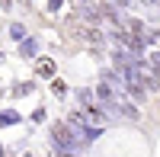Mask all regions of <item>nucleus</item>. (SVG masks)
<instances>
[{
    "instance_id": "obj_1",
    "label": "nucleus",
    "mask_w": 160,
    "mask_h": 157,
    "mask_svg": "<svg viewBox=\"0 0 160 157\" xmlns=\"http://www.w3.org/2000/svg\"><path fill=\"white\" fill-rule=\"evenodd\" d=\"M51 141H55L58 151H74V154L80 151V144H83V141L74 135V128L68 122H55V125H51Z\"/></svg>"
},
{
    "instance_id": "obj_2",
    "label": "nucleus",
    "mask_w": 160,
    "mask_h": 157,
    "mask_svg": "<svg viewBox=\"0 0 160 157\" xmlns=\"http://www.w3.org/2000/svg\"><path fill=\"white\" fill-rule=\"evenodd\" d=\"M68 125L74 128V135H77L80 141H83V144L96 141V138H99V128H102V125H93V122H87L80 112H74V115H71V119H68Z\"/></svg>"
},
{
    "instance_id": "obj_3",
    "label": "nucleus",
    "mask_w": 160,
    "mask_h": 157,
    "mask_svg": "<svg viewBox=\"0 0 160 157\" xmlns=\"http://www.w3.org/2000/svg\"><path fill=\"white\" fill-rule=\"evenodd\" d=\"M80 115H83L87 122H93V125H102V122H106L102 109H96V106H83V112H80Z\"/></svg>"
},
{
    "instance_id": "obj_4",
    "label": "nucleus",
    "mask_w": 160,
    "mask_h": 157,
    "mask_svg": "<svg viewBox=\"0 0 160 157\" xmlns=\"http://www.w3.org/2000/svg\"><path fill=\"white\" fill-rule=\"evenodd\" d=\"M80 13H83V19H90V23L99 19V10L93 7V3H87V0H80Z\"/></svg>"
},
{
    "instance_id": "obj_5",
    "label": "nucleus",
    "mask_w": 160,
    "mask_h": 157,
    "mask_svg": "<svg viewBox=\"0 0 160 157\" xmlns=\"http://www.w3.org/2000/svg\"><path fill=\"white\" fill-rule=\"evenodd\" d=\"M118 112H122V115H125V119H131V122H135V119H138V115H141V112H138L135 106H131V103H122V106H118Z\"/></svg>"
},
{
    "instance_id": "obj_6",
    "label": "nucleus",
    "mask_w": 160,
    "mask_h": 157,
    "mask_svg": "<svg viewBox=\"0 0 160 157\" xmlns=\"http://www.w3.org/2000/svg\"><path fill=\"white\" fill-rule=\"evenodd\" d=\"M128 32L138 35V38H144V23H141V19H131V23H128Z\"/></svg>"
},
{
    "instance_id": "obj_7",
    "label": "nucleus",
    "mask_w": 160,
    "mask_h": 157,
    "mask_svg": "<svg viewBox=\"0 0 160 157\" xmlns=\"http://www.w3.org/2000/svg\"><path fill=\"white\" fill-rule=\"evenodd\" d=\"M87 38H90V45H102V32L99 29H87Z\"/></svg>"
},
{
    "instance_id": "obj_8",
    "label": "nucleus",
    "mask_w": 160,
    "mask_h": 157,
    "mask_svg": "<svg viewBox=\"0 0 160 157\" xmlns=\"http://www.w3.org/2000/svg\"><path fill=\"white\" fill-rule=\"evenodd\" d=\"M38 74H42V77H51V74H55V64H51V61H42V64H38Z\"/></svg>"
},
{
    "instance_id": "obj_9",
    "label": "nucleus",
    "mask_w": 160,
    "mask_h": 157,
    "mask_svg": "<svg viewBox=\"0 0 160 157\" xmlns=\"http://www.w3.org/2000/svg\"><path fill=\"white\" fill-rule=\"evenodd\" d=\"M51 90H55V96H64V93H68V84H64V80H55Z\"/></svg>"
},
{
    "instance_id": "obj_10",
    "label": "nucleus",
    "mask_w": 160,
    "mask_h": 157,
    "mask_svg": "<svg viewBox=\"0 0 160 157\" xmlns=\"http://www.w3.org/2000/svg\"><path fill=\"white\" fill-rule=\"evenodd\" d=\"M13 122H19V115H16V112H7V115H0V125H13Z\"/></svg>"
},
{
    "instance_id": "obj_11",
    "label": "nucleus",
    "mask_w": 160,
    "mask_h": 157,
    "mask_svg": "<svg viewBox=\"0 0 160 157\" xmlns=\"http://www.w3.org/2000/svg\"><path fill=\"white\" fill-rule=\"evenodd\" d=\"M10 35L16 38V42H22V26H19V23H13V26H10Z\"/></svg>"
},
{
    "instance_id": "obj_12",
    "label": "nucleus",
    "mask_w": 160,
    "mask_h": 157,
    "mask_svg": "<svg viewBox=\"0 0 160 157\" xmlns=\"http://www.w3.org/2000/svg\"><path fill=\"white\" fill-rule=\"evenodd\" d=\"M102 13H106V19H112V23L118 26V13H115V10H112L109 3H106V7H102Z\"/></svg>"
},
{
    "instance_id": "obj_13",
    "label": "nucleus",
    "mask_w": 160,
    "mask_h": 157,
    "mask_svg": "<svg viewBox=\"0 0 160 157\" xmlns=\"http://www.w3.org/2000/svg\"><path fill=\"white\" fill-rule=\"evenodd\" d=\"M144 42H151V45H160V29L148 32V35H144Z\"/></svg>"
},
{
    "instance_id": "obj_14",
    "label": "nucleus",
    "mask_w": 160,
    "mask_h": 157,
    "mask_svg": "<svg viewBox=\"0 0 160 157\" xmlns=\"http://www.w3.org/2000/svg\"><path fill=\"white\" fill-rule=\"evenodd\" d=\"M77 96H80V103H83V106H90V103H93V93H90V90H80Z\"/></svg>"
},
{
    "instance_id": "obj_15",
    "label": "nucleus",
    "mask_w": 160,
    "mask_h": 157,
    "mask_svg": "<svg viewBox=\"0 0 160 157\" xmlns=\"http://www.w3.org/2000/svg\"><path fill=\"white\" fill-rule=\"evenodd\" d=\"M151 68L160 74V51H154V55H151Z\"/></svg>"
},
{
    "instance_id": "obj_16",
    "label": "nucleus",
    "mask_w": 160,
    "mask_h": 157,
    "mask_svg": "<svg viewBox=\"0 0 160 157\" xmlns=\"http://www.w3.org/2000/svg\"><path fill=\"white\" fill-rule=\"evenodd\" d=\"M22 55H35V42H22Z\"/></svg>"
},
{
    "instance_id": "obj_17",
    "label": "nucleus",
    "mask_w": 160,
    "mask_h": 157,
    "mask_svg": "<svg viewBox=\"0 0 160 157\" xmlns=\"http://www.w3.org/2000/svg\"><path fill=\"white\" fill-rule=\"evenodd\" d=\"M55 157H77V154H74V151H58Z\"/></svg>"
},
{
    "instance_id": "obj_18",
    "label": "nucleus",
    "mask_w": 160,
    "mask_h": 157,
    "mask_svg": "<svg viewBox=\"0 0 160 157\" xmlns=\"http://www.w3.org/2000/svg\"><path fill=\"white\" fill-rule=\"evenodd\" d=\"M144 3H157V0H144Z\"/></svg>"
}]
</instances>
